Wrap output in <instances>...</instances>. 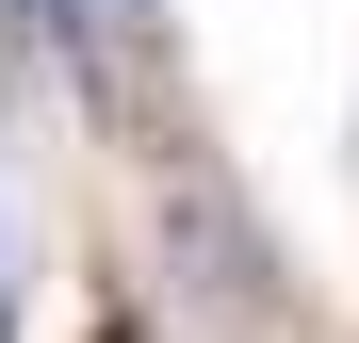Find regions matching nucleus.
I'll list each match as a JSON object with an SVG mask.
<instances>
[{
  "instance_id": "obj_1",
  "label": "nucleus",
  "mask_w": 359,
  "mask_h": 343,
  "mask_svg": "<svg viewBox=\"0 0 359 343\" xmlns=\"http://www.w3.org/2000/svg\"><path fill=\"white\" fill-rule=\"evenodd\" d=\"M163 229H180V278H196V311H278V246H262V229L196 180V163L163 180Z\"/></svg>"
},
{
  "instance_id": "obj_2",
  "label": "nucleus",
  "mask_w": 359,
  "mask_h": 343,
  "mask_svg": "<svg viewBox=\"0 0 359 343\" xmlns=\"http://www.w3.org/2000/svg\"><path fill=\"white\" fill-rule=\"evenodd\" d=\"M114 17H163V0H114Z\"/></svg>"
},
{
  "instance_id": "obj_3",
  "label": "nucleus",
  "mask_w": 359,
  "mask_h": 343,
  "mask_svg": "<svg viewBox=\"0 0 359 343\" xmlns=\"http://www.w3.org/2000/svg\"><path fill=\"white\" fill-rule=\"evenodd\" d=\"M0 343H17V311H0Z\"/></svg>"
}]
</instances>
